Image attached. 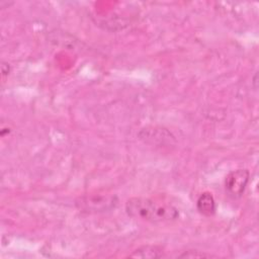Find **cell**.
Returning <instances> with one entry per match:
<instances>
[{
    "label": "cell",
    "mask_w": 259,
    "mask_h": 259,
    "mask_svg": "<svg viewBox=\"0 0 259 259\" xmlns=\"http://www.w3.org/2000/svg\"><path fill=\"white\" fill-rule=\"evenodd\" d=\"M196 208L205 217L213 215L217 210V203L213 195L207 191L201 193L196 200Z\"/></svg>",
    "instance_id": "cell-4"
},
{
    "label": "cell",
    "mask_w": 259,
    "mask_h": 259,
    "mask_svg": "<svg viewBox=\"0 0 259 259\" xmlns=\"http://www.w3.org/2000/svg\"><path fill=\"white\" fill-rule=\"evenodd\" d=\"M177 257H179V258H202V257L209 258V257H213V255L207 254V253H204L201 251H197V250H187L181 254H178Z\"/></svg>",
    "instance_id": "cell-6"
},
{
    "label": "cell",
    "mask_w": 259,
    "mask_h": 259,
    "mask_svg": "<svg viewBox=\"0 0 259 259\" xmlns=\"http://www.w3.org/2000/svg\"><path fill=\"white\" fill-rule=\"evenodd\" d=\"M164 249L161 246L157 245H145L139 247L127 257L134 258H161L164 257Z\"/></svg>",
    "instance_id": "cell-5"
},
{
    "label": "cell",
    "mask_w": 259,
    "mask_h": 259,
    "mask_svg": "<svg viewBox=\"0 0 259 259\" xmlns=\"http://www.w3.org/2000/svg\"><path fill=\"white\" fill-rule=\"evenodd\" d=\"M250 173L245 168L231 171L225 179V188L229 196L234 199L240 198L249 182Z\"/></svg>",
    "instance_id": "cell-3"
},
{
    "label": "cell",
    "mask_w": 259,
    "mask_h": 259,
    "mask_svg": "<svg viewBox=\"0 0 259 259\" xmlns=\"http://www.w3.org/2000/svg\"><path fill=\"white\" fill-rule=\"evenodd\" d=\"M125 212L128 217L149 223H167L179 217L176 207L157 202L147 197H131L125 202Z\"/></svg>",
    "instance_id": "cell-1"
},
{
    "label": "cell",
    "mask_w": 259,
    "mask_h": 259,
    "mask_svg": "<svg viewBox=\"0 0 259 259\" xmlns=\"http://www.w3.org/2000/svg\"><path fill=\"white\" fill-rule=\"evenodd\" d=\"M118 199L115 194H91L79 197L76 200V206L80 211L105 212L109 211L117 205Z\"/></svg>",
    "instance_id": "cell-2"
}]
</instances>
